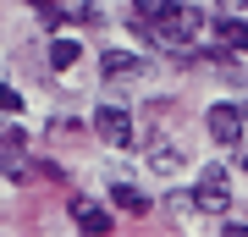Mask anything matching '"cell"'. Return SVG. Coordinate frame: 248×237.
I'll list each match as a JSON object with an SVG mask.
<instances>
[{"mask_svg":"<svg viewBox=\"0 0 248 237\" xmlns=\"http://www.w3.org/2000/svg\"><path fill=\"white\" fill-rule=\"evenodd\" d=\"M94 132L110 143V149H138L133 111H127V105H99V111H94Z\"/></svg>","mask_w":248,"mask_h":237,"instance_id":"6da1fadb","label":"cell"},{"mask_svg":"<svg viewBox=\"0 0 248 237\" xmlns=\"http://www.w3.org/2000/svg\"><path fill=\"white\" fill-rule=\"evenodd\" d=\"M193 204H199V210H215V215H221V210H232V188H226V166H210V171L199 176V193H193Z\"/></svg>","mask_w":248,"mask_h":237,"instance_id":"7a4b0ae2","label":"cell"},{"mask_svg":"<svg viewBox=\"0 0 248 237\" xmlns=\"http://www.w3.org/2000/svg\"><path fill=\"white\" fill-rule=\"evenodd\" d=\"M204 127H210V138L215 143H243V111L237 105H210V116H204Z\"/></svg>","mask_w":248,"mask_h":237,"instance_id":"3957f363","label":"cell"},{"mask_svg":"<svg viewBox=\"0 0 248 237\" xmlns=\"http://www.w3.org/2000/svg\"><path fill=\"white\" fill-rule=\"evenodd\" d=\"M0 176H11V182H22V176H28V138H22L17 127L0 132Z\"/></svg>","mask_w":248,"mask_h":237,"instance_id":"277c9868","label":"cell"},{"mask_svg":"<svg viewBox=\"0 0 248 237\" xmlns=\"http://www.w3.org/2000/svg\"><path fill=\"white\" fill-rule=\"evenodd\" d=\"M72 221H78L83 232H94V237H105L116 221H110V210L105 204H94V199H72Z\"/></svg>","mask_w":248,"mask_h":237,"instance_id":"5b68a950","label":"cell"},{"mask_svg":"<svg viewBox=\"0 0 248 237\" xmlns=\"http://www.w3.org/2000/svg\"><path fill=\"white\" fill-rule=\"evenodd\" d=\"M215 33H221L226 50H248V22H243V11H221V17H215Z\"/></svg>","mask_w":248,"mask_h":237,"instance_id":"8992f818","label":"cell"},{"mask_svg":"<svg viewBox=\"0 0 248 237\" xmlns=\"http://www.w3.org/2000/svg\"><path fill=\"white\" fill-rule=\"evenodd\" d=\"M99 72H105V78H133V72H143V55H133V50H105V55H99Z\"/></svg>","mask_w":248,"mask_h":237,"instance_id":"52a82bcc","label":"cell"},{"mask_svg":"<svg viewBox=\"0 0 248 237\" xmlns=\"http://www.w3.org/2000/svg\"><path fill=\"white\" fill-rule=\"evenodd\" d=\"M110 199H116V210H127V215H143V210H149V193H138L133 182H116Z\"/></svg>","mask_w":248,"mask_h":237,"instance_id":"ba28073f","label":"cell"},{"mask_svg":"<svg viewBox=\"0 0 248 237\" xmlns=\"http://www.w3.org/2000/svg\"><path fill=\"white\" fill-rule=\"evenodd\" d=\"M78 55H83V50H78L72 39H55V50H50V66H55V72H66L72 61H78Z\"/></svg>","mask_w":248,"mask_h":237,"instance_id":"9c48e42d","label":"cell"},{"mask_svg":"<svg viewBox=\"0 0 248 237\" xmlns=\"http://www.w3.org/2000/svg\"><path fill=\"white\" fill-rule=\"evenodd\" d=\"M149 166L155 171H177L182 166V149H149Z\"/></svg>","mask_w":248,"mask_h":237,"instance_id":"30bf717a","label":"cell"},{"mask_svg":"<svg viewBox=\"0 0 248 237\" xmlns=\"http://www.w3.org/2000/svg\"><path fill=\"white\" fill-rule=\"evenodd\" d=\"M171 0H133V11H138V22H149V17H160Z\"/></svg>","mask_w":248,"mask_h":237,"instance_id":"8fae6325","label":"cell"},{"mask_svg":"<svg viewBox=\"0 0 248 237\" xmlns=\"http://www.w3.org/2000/svg\"><path fill=\"white\" fill-rule=\"evenodd\" d=\"M0 111H6V116H17V111H22V94H17V88H11V83L0 88Z\"/></svg>","mask_w":248,"mask_h":237,"instance_id":"7c38bea8","label":"cell"},{"mask_svg":"<svg viewBox=\"0 0 248 237\" xmlns=\"http://www.w3.org/2000/svg\"><path fill=\"white\" fill-rule=\"evenodd\" d=\"M221 11H248V0H215Z\"/></svg>","mask_w":248,"mask_h":237,"instance_id":"4fadbf2b","label":"cell"},{"mask_svg":"<svg viewBox=\"0 0 248 237\" xmlns=\"http://www.w3.org/2000/svg\"><path fill=\"white\" fill-rule=\"evenodd\" d=\"M28 6H39V11H45V6H61V0H28Z\"/></svg>","mask_w":248,"mask_h":237,"instance_id":"5bb4252c","label":"cell"},{"mask_svg":"<svg viewBox=\"0 0 248 237\" xmlns=\"http://www.w3.org/2000/svg\"><path fill=\"white\" fill-rule=\"evenodd\" d=\"M243 171H248V160H243Z\"/></svg>","mask_w":248,"mask_h":237,"instance_id":"9a60e30c","label":"cell"}]
</instances>
